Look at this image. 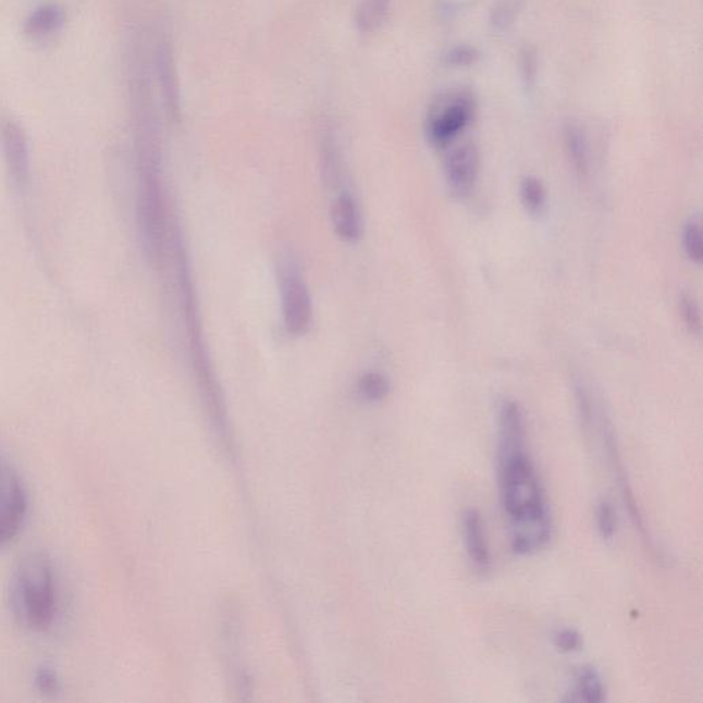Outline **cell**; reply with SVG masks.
Instances as JSON below:
<instances>
[{"label":"cell","mask_w":703,"mask_h":703,"mask_svg":"<svg viewBox=\"0 0 703 703\" xmlns=\"http://www.w3.org/2000/svg\"><path fill=\"white\" fill-rule=\"evenodd\" d=\"M683 248L691 261L701 264L703 259L702 230L700 223L690 222L683 229Z\"/></svg>","instance_id":"e0dca14e"},{"label":"cell","mask_w":703,"mask_h":703,"mask_svg":"<svg viewBox=\"0 0 703 703\" xmlns=\"http://www.w3.org/2000/svg\"><path fill=\"white\" fill-rule=\"evenodd\" d=\"M335 234L345 243H356L363 233L359 205L349 193L340 194L332 207Z\"/></svg>","instance_id":"8fae6325"},{"label":"cell","mask_w":703,"mask_h":703,"mask_svg":"<svg viewBox=\"0 0 703 703\" xmlns=\"http://www.w3.org/2000/svg\"><path fill=\"white\" fill-rule=\"evenodd\" d=\"M497 461L511 548L521 556L538 553L553 538V521L542 481L528 453L522 408L511 398H505L497 411Z\"/></svg>","instance_id":"6da1fadb"},{"label":"cell","mask_w":703,"mask_h":703,"mask_svg":"<svg viewBox=\"0 0 703 703\" xmlns=\"http://www.w3.org/2000/svg\"><path fill=\"white\" fill-rule=\"evenodd\" d=\"M36 689L46 696H55L61 691V680L54 668L41 665L35 674Z\"/></svg>","instance_id":"d6986e66"},{"label":"cell","mask_w":703,"mask_h":703,"mask_svg":"<svg viewBox=\"0 0 703 703\" xmlns=\"http://www.w3.org/2000/svg\"><path fill=\"white\" fill-rule=\"evenodd\" d=\"M596 430L597 435H600L603 455L607 460L608 467H610L612 476L614 481L618 486V491L621 493L624 505L629 514V518L633 523L634 529L642 538L644 545H646L654 555H658V550L655 547V542L650 534L646 518H644L642 510H640L637 496H634L631 482H629L626 466L620 454V448H618V442L616 437V432H614V427L608 419L605 409L602 408L601 404H596L594 418H592V423L587 432H594Z\"/></svg>","instance_id":"3957f363"},{"label":"cell","mask_w":703,"mask_h":703,"mask_svg":"<svg viewBox=\"0 0 703 703\" xmlns=\"http://www.w3.org/2000/svg\"><path fill=\"white\" fill-rule=\"evenodd\" d=\"M283 322L292 335H304L312 324V300L295 261L282 260L278 267Z\"/></svg>","instance_id":"277c9868"},{"label":"cell","mask_w":703,"mask_h":703,"mask_svg":"<svg viewBox=\"0 0 703 703\" xmlns=\"http://www.w3.org/2000/svg\"><path fill=\"white\" fill-rule=\"evenodd\" d=\"M480 153L474 145L466 144L454 149L445 160V181L456 197L469 196L479 177Z\"/></svg>","instance_id":"ba28073f"},{"label":"cell","mask_w":703,"mask_h":703,"mask_svg":"<svg viewBox=\"0 0 703 703\" xmlns=\"http://www.w3.org/2000/svg\"><path fill=\"white\" fill-rule=\"evenodd\" d=\"M575 694L577 700L589 703L605 701V686L594 666H584L576 678Z\"/></svg>","instance_id":"4fadbf2b"},{"label":"cell","mask_w":703,"mask_h":703,"mask_svg":"<svg viewBox=\"0 0 703 703\" xmlns=\"http://www.w3.org/2000/svg\"><path fill=\"white\" fill-rule=\"evenodd\" d=\"M391 0H363L358 10V25L365 33L374 30L384 23Z\"/></svg>","instance_id":"5bb4252c"},{"label":"cell","mask_w":703,"mask_h":703,"mask_svg":"<svg viewBox=\"0 0 703 703\" xmlns=\"http://www.w3.org/2000/svg\"><path fill=\"white\" fill-rule=\"evenodd\" d=\"M28 497L12 466L0 458V547L9 544L23 528Z\"/></svg>","instance_id":"8992f818"},{"label":"cell","mask_w":703,"mask_h":703,"mask_svg":"<svg viewBox=\"0 0 703 703\" xmlns=\"http://www.w3.org/2000/svg\"><path fill=\"white\" fill-rule=\"evenodd\" d=\"M64 24V9L57 3H44L26 17L24 33L34 41L49 40L61 33Z\"/></svg>","instance_id":"30bf717a"},{"label":"cell","mask_w":703,"mask_h":703,"mask_svg":"<svg viewBox=\"0 0 703 703\" xmlns=\"http://www.w3.org/2000/svg\"><path fill=\"white\" fill-rule=\"evenodd\" d=\"M679 308H680L681 317H683L687 329H689L692 334H701V329H702L701 311L694 298H692L689 295L681 296L679 301Z\"/></svg>","instance_id":"ffe728a7"},{"label":"cell","mask_w":703,"mask_h":703,"mask_svg":"<svg viewBox=\"0 0 703 703\" xmlns=\"http://www.w3.org/2000/svg\"><path fill=\"white\" fill-rule=\"evenodd\" d=\"M519 194H521V201L527 212L540 214L544 211L547 194L538 177H523L521 186H519Z\"/></svg>","instance_id":"9a60e30c"},{"label":"cell","mask_w":703,"mask_h":703,"mask_svg":"<svg viewBox=\"0 0 703 703\" xmlns=\"http://www.w3.org/2000/svg\"><path fill=\"white\" fill-rule=\"evenodd\" d=\"M566 151L575 171L579 175H587L590 171V148L584 131L579 125L568 124L564 131Z\"/></svg>","instance_id":"7c38bea8"},{"label":"cell","mask_w":703,"mask_h":703,"mask_svg":"<svg viewBox=\"0 0 703 703\" xmlns=\"http://www.w3.org/2000/svg\"><path fill=\"white\" fill-rule=\"evenodd\" d=\"M554 644L560 653L571 654L580 652L584 642H582L579 631L574 628H564L554 634Z\"/></svg>","instance_id":"44dd1931"},{"label":"cell","mask_w":703,"mask_h":703,"mask_svg":"<svg viewBox=\"0 0 703 703\" xmlns=\"http://www.w3.org/2000/svg\"><path fill=\"white\" fill-rule=\"evenodd\" d=\"M522 66V70L525 71V81H527L528 84L533 82L534 72H536V61H534V57L531 51H527V54H523Z\"/></svg>","instance_id":"cb8c5ba5"},{"label":"cell","mask_w":703,"mask_h":703,"mask_svg":"<svg viewBox=\"0 0 703 703\" xmlns=\"http://www.w3.org/2000/svg\"><path fill=\"white\" fill-rule=\"evenodd\" d=\"M461 533H464L466 553L474 568L482 571L490 569L492 563L490 545H488L481 514L476 508H467L461 516Z\"/></svg>","instance_id":"9c48e42d"},{"label":"cell","mask_w":703,"mask_h":703,"mask_svg":"<svg viewBox=\"0 0 703 703\" xmlns=\"http://www.w3.org/2000/svg\"><path fill=\"white\" fill-rule=\"evenodd\" d=\"M474 114L473 98L466 92L453 94L443 99L430 114L428 138L435 148H445L464 133Z\"/></svg>","instance_id":"5b68a950"},{"label":"cell","mask_w":703,"mask_h":703,"mask_svg":"<svg viewBox=\"0 0 703 703\" xmlns=\"http://www.w3.org/2000/svg\"><path fill=\"white\" fill-rule=\"evenodd\" d=\"M596 527L601 538L610 542L617 533L616 511L610 502L602 501L596 507Z\"/></svg>","instance_id":"ac0fdd59"},{"label":"cell","mask_w":703,"mask_h":703,"mask_svg":"<svg viewBox=\"0 0 703 703\" xmlns=\"http://www.w3.org/2000/svg\"><path fill=\"white\" fill-rule=\"evenodd\" d=\"M518 10V0H502L492 12V25L497 30L506 29L513 24L514 17Z\"/></svg>","instance_id":"7402d4cb"},{"label":"cell","mask_w":703,"mask_h":703,"mask_svg":"<svg viewBox=\"0 0 703 703\" xmlns=\"http://www.w3.org/2000/svg\"><path fill=\"white\" fill-rule=\"evenodd\" d=\"M479 60V52L470 46H458L445 54V64L451 66H470Z\"/></svg>","instance_id":"603a6c76"},{"label":"cell","mask_w":703,"mask_h":703,"mask_svg":"<svg viewBox=\"0 0 703 703\" xmlns=\"http://www.w3.org/2000/svg\"><path fill=\"white\" fill-rule=\"evenodd\" d=\"M0 151L10 181L24 190L30 177L29 141L23 125L12 115H0Z\"/></svg>","instance_id":"52a82bcc"},{"label":"cell","mask_w":703,"mask_h":703,"mask_svg":"<svg viewBox=\"0 0 703 703\" xmlns=\"http://www.w3.org/2000/svg\"><path fill=\"white\" fill-rule=\"evenodd\" d=\"M10 605L21 626L45 632L54 622L57 585L49 556L30 553L20 560L10 584Z\"/></svg>","instance_id":"7a4b0ae2"},{"label":"cell","mask_w":703,"mask_h":703,"mask_svg":"<svg viewBox=\"0 0 703 703\" xmlns=\"http://www.w3.org/2000/svg\"><path fill=\"white\" fill-rule=\"evenodd\" d=\"M359 390L367 400L378 402L387 396L391 385L380 372H367L360 378Z\"/></svg>","instance_id":"2e32d148"}]
</instances>
